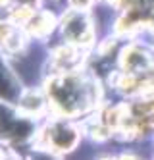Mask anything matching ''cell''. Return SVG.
Masks as SVG:
<instances>
[{"mask_svg":"<svg viewBox=\"0 0 154 160\" xmlns=\"http://www.w3.org/2000/svg\"><path fill=\"white\" fill-rule=\"evenodd\" d=\"M0 160H4V154H2V151H0Z\"/></svg>","mask_w":154,"mask_h":160,"instance_id":"10","label":"cell"},{"mask_svg":"<svg viewBox=\"0 0 154 160\" xmlns=\"http://www.w3.org/2000/svg\"><path fill=\"white\" fill-rule=\"evenodd\" d=\"M62 33L69 42H75V44H87L92 39V27L89 23V19L77 12H72L64 18Z\"/></svg>","mask_w":154,"mask_h":160,"instance_id":"3","label":"cell"},{"mask_svg":"<svg viewBox=\"0 0 154 160\" xmlns=\"http://www.w3.org/2000/svg\"><path fill=\"white\" fill-rule=\"evenodd\" d=\"M25 27H27L29 35H33V37H44L46 33H50V29L54 27V18H52V14H46V12L35 14Z\"/></svg>","mask_w":154,"mask_h":160,"instance_id":"4","label":"cell"},{"mask_svg":"<svg viewBox=\"0 0 154 160\" xmlns=\"http://www.w3.org/2000/svg\"><path fill=\"white\" fill-rule=\"evenodd\" d=\"M72 4H73L75 8H87V6L91 4V0H72Z\"/></svg>","mask_w":154,"mask_h":160,"instance_id":"9","label":"cell"},{"mask_svg":"<svg viewBox=\"0 0 154 160\" xmlns=\"http://www.w3.org/2000/svg\"><path fill=\"white\" fill-rule=\"evenodd\" d=\"M77 131L75 128L67 125L64 122H54L50 125H46L44 131H42V141L44 147H48L50 151L56 152H67L72 151L77 143Z\"/></svg>","mask_w":154,"mask_h":160,"instance_id":"2","label":"cell"},{"mask_svg":"<svg viewBox=\"0 0 154 160\" xmlns=\"http://www.w3.org/2000/svg\"><path fill=\"white\" fill-rule=\"evenodd\" d=\"M21 108L25 110V112H39V110H42V98L37 95V93H27V95H23V98H21Z\"/></svg>","mask_w":154,"mask_h":160,"instance_id":"7","label":"cell"},{"mask_svg":"<svg viewBox=\"0 0 154 160\" xmlns=\"http://www.w3.org/2000/svg\"><path fill=\"white\" fill-rule=\"evenodd\" d=\"M46 95L62 116H77L97 104L98 89L81 75H62L46 83Z\"/></svg>","mask_w":154,"mask_h":160,"instance_id":"1","label":"cell"},{"mask_svg":"<svg viewBox=\"0 0 154 160\" xmlns=\"http://www.w3.org/2000/svg\"><path fill=\"white\" fill-rule=\"evenodd\" d=\"M0 47L6 52H17L23 47V37L12 25H2L0 27Z\"/></svg>","mask_w":154,"mask_h":160,"instance_id":"5","label":"cell"},{"mask_svg":"<svg viewBox=\"0 0 154 160\" xmlns=\"http://www.w3.org/2000/svg\"><path fill=\"white\" fill-rule=\"evenodd\" d=\"M4 2H6V0H0V6H2V4H4Z\"/></svg>","mask_w":154,"mask_h":160,"instance_id":"11","label":"cell"},{"mask_svg":"<svg viewBox=\"0 0 154 160\" xmlns=\"http://www.w3.org/2000/svg\"><path fill=\"white\" fill-rule=\"evenodd\" d=\"M125 4L135 12V10H148L154 6V0H125Z\"/></svg>","mask_w":154,"mask_h":160,"instance_id":"8","label":"cell"},{"mask_svg":"<svg viewBox=\"0 0 154 160\" xmlns=\"http://www.w3.org/2000/svg\"><path fill=\"white\" fill-rule=\"evenodd\" d=\"M54 60L60 68H64V70H72V66H75L79 62V54L73 48H62V50H56Z\"/></svg>","mask_w":154,"mask_h":160,"instance_id":"6","label":"cell"}]
</instances>
